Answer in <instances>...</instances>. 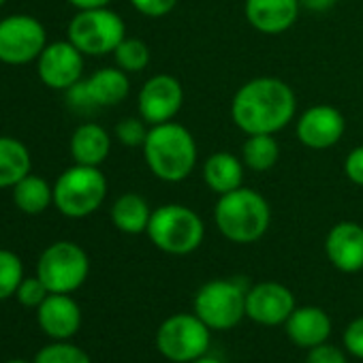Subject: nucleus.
Listing matches in <instances>:
<instances>
[{
    "instance_id": "2f4dec72",
    "label": "nucleus",
    "mask_w": 363,
    "mask_h": 363,
    "mask_svg": "<svg viewBox=\"0 0 363 363\" xmlns=\"http://www.w3.org/2000/svg\"><path fill=\"white\" fill-rule=\"evenodd\" d=\"M344 346L352 357L363 359V316L350 320V325L344 331Z\"/></svg>"
},
{
    "instance_id": "c9c22d12",
    "label": "nucleus",
    "mask_w": 363,
    "mask_h": 363,
    "mask_svg": "<svg viewBox=\"0 0 363 363\" xmlns=\"http://www.w3.org/2000/svg\"><path fill=\"white\" fill-rule=\"evenodd\" d=\"M69 5H73L77 11H86V9H101V7H109L111 0H67Z\"/></svg>"
},
{
    "instance_id": "4468645a",
    "label": "nucleus",
    "mask_w": 363,
    "mask_h": 363,
    "mask_svg": "<svg viewBox=\"0 0 363 363\" xmlns=\"http://www.w3.org/2000/svg\"><path fill=\"white\" fill-rule=\"evenodd\" d=\"M346 130V120L342 111L333 105H312L308 107L295 126L297 139L301 145L310 150H327L333 147Z\"/></svg>"
},
{
    "instance_id": "1a4fd4ad",
    "label": "nucleus",
    "mask_w": 363,
    "mask_h": 363,
    "mask_svg": "<svg viewBox=\"0 0 363 363\" xmlns=\"http://www.w3.org/2000/svg\"><path fill=\"white\" fill-rule=\"evenodd\" d=\"M195 314L210 329H231L246 316V291L235 280H210L195 295Z\"/></svg>"
},
{
    "instance_id": "58836bf2",
    "label": "nucleus",
    "mask_w": 363,
    "mask_h": 363,
    "mask_svg": "<svg viewBox=\"0 0 363 363\" xmlns=\"http://www.w3.org/2000/svg\"><path fill=\"white\" fill-rule=\"evenodd\" d=\"M5 3H7V0H0V7H3V5H5Z\"/></svg>"
},
{
    "instance_id": "c85d7f7f",
    "label": "nucleus",
    "mask_w": 363,
    "mask_h": 363,
    "mask_svg": "<svg viewBox=\"0 0 363 363\" xmlns=\"http://www.w3.org/2000/svg\"><path fill=\"white\" fill-rule=\"evenodd\" d=\"M147 130L150 128L143 118H124L116 124V139L126 147H143Z\"/></svg>"
},
{
    "instance_id": "39448f33",
    "label": "nucleus",
    "mask_w": 363,
    "mask_h": 363,
    "mask_svg": "<svg viewBox=\"0 0 363 363\" xmlns=\"http://www.w3.org/2000/svg\"><path fill=\"white\" fill-rule=\"evenodd\" d=\"M107 197V179L99 167L73 164L54 184V206L67 218L94 214Z\"/></svg>"
},
{
    "instance_id": "9d476101",
    "label": "nucleus",
    "mask_w": 363,
    "mask_h": 363,
    "mask_svg": "<svg viewBox=\"0 0 363 363\" xmlns=\"http://www.w3.org/2000/svg\"><path fill=\"white\" fill-rule=\"evenodd\" d=\"M48 45L45 26L33 16H9L0 20V62L28 65L41 56Z\"/></svg>"
},
{
    "instance_id": "b1692460",
    "label": "nucleus",
    "mask_w": 363,
    "mask_h": 363,
    "mask_svg": "<svg viewBox=\"0 0 363 363\" xmlns=\"http://www.w3.org/2000/svg\"><path fill=\"white\" fill-rule=\"evenodd\" d=\"M13 201L24 214H41L54 203V186H50L43 177L28 173L13 186Z\"/></svg>"
},
{
    "instance_id": "f3484780",
    "label": "nucleus",
    "mask_w": 363,
    "mask_h": 363,
    "mask_svg": "<svg viewBox=\"0 0 363 363\" xmlns=\"http://www.w3.org/2000/svg\"><path fill=\"white\" fill-rule=\"evenodd\" d=\"M299 0H246L248 24L263 35L286 33L299 16Z\"/></svg>"
},
{
    "instance_id": "e433bc0d",
    "label": "nucleus",
    "mask_w": 363,
    "mask_h": 363,
    "mask_svg": "<svg viewBox=\"0 0 363 363\" xmlns=\"http://www.w3.org/2000/svg\"><path fill=\"white\" fill-rule=\"evenodd\" d=\"M193 363H223L220 359H216V357H210V354H203V357H199L197 361H193Z\"/></svg>"
},
{
    "instance_id": "c756f323",
    "label": "nucleus",
    "mask_w": 363,
    "mask_h": 363,
    "mask_svg": "<svg viewBox=\"0 0 363 363\" xmlns=\"http://www.w3.org/2000/svg\"><path fill=\"white\" fill-rule=\"evenodd\" d=\"M16 295H18V299H20L22 306L39 308V306L45 301V297L50 295V291H48V286L41 282V278L35 276V278H24L22 284L18 286V293H16Z\"/></svg>"
},
{
    "instance_id": "6ab92c4d",
    "label": "nucleus",
    "mask_w": 363,
    "mask_h": 363,
    "mask_svg": "<svg viewBox=\"0 0 363 363\" xmlns=\"http://www.w3.org/2000/svg\"><path fill=\"white\" fill-rule=\"evenodd\" d=\"M284 325H286V333H289L291 342H295L301 348H314V346L327 342V337L331 333L329 314L316 306L295 308Z\"/></svg>"
},
{
    "instance_id": "dca6fc26",
    "label": "nucleus",
    "mask_w": 363,
    "mask_h": 363,
    "mask_svg": "<svg viewBox=\"0 0 363 363\" xmlns=\"http://www.w3.org/2000/svg\"><path fill=\"white\" fill-rule=\"evenodd\" d=\"M325 252L331 265L344 274L363 269V227L352 220L333 225L325 238Z\"/></svg>"
},
{
    "instance_id": "a878e982",
    "label": "nucleus",
    "mask_w": 363,
    "mask_h": 363,
    "mask_svg": "<svg viewBox=\"0 0 363 363\" xmlns=\"http://www.w3.org/2000/svg\"><path fill=\"white\" fill-rule=\"evenodd\" d=\"M116 67L124 73H139L150 65V48L141 39L126 37L113 52Z\"/></svg>"
},
{
    "instance_id": "f704fd0d",
    "label": "nucleus",
    "mask_w": 363,
    "mask_h": 363,
    "mask_svg": "<svg viewBox=\"0 0 363 363\" xmlns=\"http://www.w3.org/2000/svg\"><path fill=\"white\" fill-rule=\"evenodd\" d=\"M337 0H299V5L308 11H314V13H323V11H329L331 7H335Z\"/></svg>"
},
{
    "instance_id": "0eeeda50",
    "label": "nucleus",
    "mask_w": 363,
    "mask_h": 363,
    "mask_svg": "<svg viewBox=\"0 0 363 363\" xmlns=\"http://www.w3.org/2000/svg\"><path fill=\"white\" fill-rule=\"evenodd\" d=\"M156 348L173 363H193L210 348V327L197 314H173L158 327Z\"/></svg>"
},
{
    "instance_id": "393cba45",
    "label": "nucleus",
    "mask_w": 363,
    "mask_h": 363,
    "mask_svg": "<svg viewBox=\"0 0 363 363\" xmlns=\"http://www.w3.org/2000/svg\"><path fill=\"white\" fill-rule=\"evenodd\" d=\"M280 158V145L274 135H246L242 143V160L248 169L265 173L276 167Z\"/></svg>"
},
{
    "instance_id": "412c9836",
    "label": "nucleus",
    "mask_w": 363,
    "mask_h": 363,
    "mask_svg": "<svg viewBox=\"0 0 363 363\" xmlns=\"http://www.w3.org/2000/svg\"><path fill=\"white\" fill-rule=\"evenodd\" d=\"M244 160L231 152H214L203 162V182L218 197L244 184Z\"/></svg>"
},
{
    "instance_id": "5701e85b",
    "label": "nucleus",
    "mask_w": 363,
    "mask_h": 363,
    "mask_svg": "<svg viewBox=\"0 0 363 363\" xmlns=\"http://www.w3.org/2000/svg\"><path fill=\"white\" fill-rule=\"evenodd\" d=\"M30 152L20 139L0 137V189H13L30 173Z\"/></svg>"
},
{
    "instance_id": "7ed1b4c3",
    "label": "nucleus",
    "mask_w": 363,
    "mask_h": 363,
    "mask_svg": "<svg viewBox=\"0 0 363 363\" xmlns=\"http://www.w3.org/2000/svg\"><path fill=\"white\" fill-rule=\"evenodd\" d=\"M214 223L220 235H225L229 242L252 244L267 233L272 210L261 193L240 186L218 197L214 208Z\"/></svg>"
},
{
    "instance_id": "423d86ee",
    "label": "nucleus",
    "mask_w": 363,
    "mask_h": 363,
    "mask_svg": "<svg viewBox=\"0 0 363 363\" xmlns=\"http://www.w3.org/2000/svg\"><path fill=\"white\" fill-rule=\"evenodd\" d=\"M124 39L126 24L109 7L77 11V16L69 24V41L84 56L113 54Z\"/></svg>"
},
{
    "instance_id": "72a5a7b5",
    "label": "nucleus",
    "mask_w": 363,
    "mask_h": 363,
    "mask_svg": "<svg viewBox=\"0 0 363 363\" xmlns=\"http://www.w3.org/2000/svg\"><path fill=\"white\" fill-rule=\"evenodd\" d=\"M306 363H346V357L337 346L323 342V344L310 348Z\"/></svg>"
},
{
    "instance_id": "cd10ccee",
    "label": "nucleus",
    "mask_w": 363,
    "mask_h": 363,
    "mask_svg": "<svg viewBox=\"0 0 363 363\" xmlns=\"http://www.w3.org/2000/svg\"><path fill=\"white\" fill-rule=\"evenodd\" d=\"M35 363H92L88 352H84L79 346L67 344V342H58V344H50L45 346Z\"/></svg>"
},
{
    "instance_id": "a211bd4d",
    "label": "nucleus",
    "mask_w": 363,
    "mask_h": 363,
    "mask_svg": "<svg viewBox=\"0 0 363 363\" xmlns=\"http://www.w3.org/2000/svg\"><path fill=\"white\" fill-rule=\"evenodd\" d=\"M37 310L41 329L56 340L75 335L82 325V310L69 293H50Z\"/></svg>"
},
{
    "instance_id": "6e6552de",
    "label": "nucleus",
    "mask_w": 363,
    "mask_h": 363,
    "mask_svg": "<svg viewBox=\"0 0 363 363\" xmlns=\"http://www.w3.org/2000/svg\"><path fill=\"white\" fill-rule=\"evenodd\" d=\"M90 272V259L86 250L73 242H56L39 257L37 276L50 293L77 291Z\"/></svg>"
},
{
    "instance_id": "aec40b11",
    "label": "nucleus",
    "mask_w": 363,
    "mask_h": 363,
    "mask_svg": "<svg viewBox=\"0 0 363 363\" xmlns=\"http://www.w3.org/2000/svg\"><path fill=\"white\" fill-rule=\"evenodd\" d=\"M111 150L109 133L94 122L79 124L71 135V156L77 164L101 167Z\"/></svg>"
},
{
    "instance_id": "9b49d317",
    "label": "nucleus",
    "mask_w": 363,
    "mask_h": 363,
    "mask_svg": "<svg viewBox=\"0 0 363 363\" xmlns=\"http://www.w3.org/2000/svg\"><path fill=\"white\" fill-rule=\"evenodd\" d=\"M130 92L128 73L122 69L105 67L92 73L88 79H79L67 90V101L71 109L79 113L94 111L99 107H113L122 103Z\"/></svg>"
},
{
    "instance_id": "4c0bfd02",
    "label": "nucleus",
    "mask_w": 363,
    "mask_h": 363,
    "mask_svg": "<svg viewBox=\"0 0 363 363\" xmlns=\"http://www.w3.org/2000/svg\"><path fill=\"white\" fill-rule=\"evenodd\" d=\"M7 363H28V361H22V359H13V361H7Z\"/></svg>"
},
{
    "instance_id": "f03ea898",
    "label": "nucleus",
    "mask_w": 363,
    "mask_h": 363,
    "mask_svg": "<svg viewBox=\"0 0 363 363\" xmlns=\"http://www.w3.org/2000/svg\"><path fill=\"white\" fill-rule=\"evenodd\" d=\"M141 150L152 175L169 182V184L184 182L193 173L199 156L193 133L184 124L173 120L150 126Z\"/></svg>"
},
{
    "instance_id": "7c9ffc66",
    "label": "nucleus",
    "mask_w": 363,
    "mask_h": 363,
    "mask_svg": "<svg viewBox=\"0 0 363 363\" xmlns=\"http://www.w3.org/2000/svg\"><path fill=\"white\" fill-rule=\"evenodd\" d=\"M130 5L145 18H164L175 9L177 0H130Z\"/></svg>"
},
{
    "instance_id": "ddd939ff",
    "label": "nucleus",
    "mask_w": 363,
    "mask_h": 363,
    "mask_svg": "<svg viewBox=\"0 0 363 363\" xmlns=\"http://www.w3.org/2000/svg\"><path fill=\"white\" fill-rule=\"evenodd\" d=\"M39 79L52 90H69L84 75V54L67 39L45 45L37 58Z\"/></svg>"
},
{
    "instance_id": "f8f14e48",
    "label": "nucleus",
    "mask_w": 363,
    "mask_h": 363,
    "mask_svg": "<svg viewBox=\"0 0 363 363\" xmlns=\"http://www.w3.org/2000/svg\"><path fill=\"white\" fill-rule=\"evenodd\" d=\"M182 105H184V88L167 73L152 75L141 86L137 96L139 118H143L150 126L171 122L179 113Z\"/></svg>"
},
{
    "instance_id": "4be33fe9",
    "label": "nucleus",
    "mask_w": 363,
    "mask_h": 363,
    "mask_svg": "<svg viewBox=\"0 0 363 363\" xmlns=\"http://www.w3.org/2000/svg\"><path fill=\"white\" fill-rule=\"evenodd\" d=\"M152 218V210L147 201L137 193L120 195L111 208V223L118 231L128 235H139L147 231Z\"/></svg>"
},
{
    "instance_id": "2eb2a0df",
    "label": "nucleus",
    "mask_w": 363,
    "mask_h": 363,
    "mask_svg": "<svg viewBox=\"0 0 363 363\" xmlns=\"http://www.w3.org/2000/svg\"><path fill=\"white\" fill-rule=\"evenodd\" d=\"M295 310V295L280 282H259L246 291V316L259 325H284Z\"/></svg>"
},
{
    "instance_id": "f257e3e1",
    "label": "nucleus",
    "mask_w": 363,
    "mask_h": 363,
    "mask_svg": "<svg viewBox=\"0 0 363 363\" xmlns=\"http://www.w3.org/2000/svg\"><path fill=\"white\" fill-rule=\"evenodd\" d=\"M297 99L278 77H255L231 101V120L246 135H276L293 122Z\"/></svg>"
},
{
    "instance_id": "20e7f679",
    "label": "nucleus",
    "mask_w": 363,
    "mask_h": 363,
    "mask_svg": "<svg viewBox=\"0 0 363 363\" xmlns=\"http://www.w3.org/2000/svg\"><path fill=\"white\" fill-rule=\"evenodd\" d=\"M145 233L158 250L173 257H184L203 244L206 225L195 210L182 203H167L152 210Z\"/></svg>"
},
{
    "instance_id": "bb28decb",
    "label": "nucleus",
    "mask_w": 363,
    "mask_h": 363,
    "mask_svg": "<svg viewBox=\"0 0 363 363\" xmlns=\"http://www.w3.org/2000/svg\"><path fill=\"white\" fill-rule=\"evenodd\" d=\"M24 280V267L16 252L0 250V299H7L18 293V286Z\"/></svg>"
},
{
    "instance_id": "473e14b6",
    "label": "nucleus",
    "mask_w": 363,
    "mask_h": 363,
    "mask_svg": "<svg viewBox=\"0 0 363 363\" xmlns=\"http://www.w3.org/2000/svg\"><path fill=\"white\" fill-rule=\"evenodd\" d=\"M344 173L357 186H363V145L352 147L344 158Z\"/></svg>"
}]
</instances>
